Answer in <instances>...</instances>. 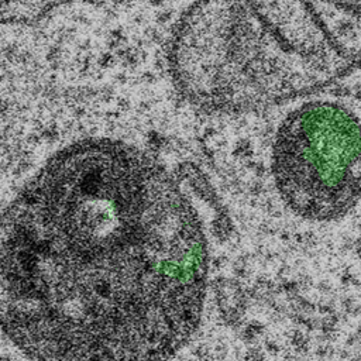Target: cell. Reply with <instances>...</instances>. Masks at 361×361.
I'll use <instances>...</instances> for the list:
<instances>
[{"label": "cell", "mask_w": 361, "mask_h": 361, "mask_svg": "<svg viewBox=\"0 0 361 361\" xmlns=\"http://www.w3.org/2000/svg\"><path fill=\"white\" fill-rule=\"evenodd\" d=\"M271 172L285 204L298 216L330 221L361 199V121L331 100L305 103L281 123Z\"/></svg>", "instance_id": "cell-3"}, {"label": "cell", "mask_w": 361, "mask_h": 361, "mask_svg": "<svg viewBox=\"0 0 361 361\" xmlns=\"http://www.w3.org/2000/svg\"><path fill=\"white\" fill-rule=\"evenodd\" d=\"M180 93L216 111L306 94L361 65V4L196 3L173 32Z\"/></svg>", "instance_id": "cell-2"}, {"label": "cell", "mask_w": 361, "mask_h": 361, "mask_svg": "<svg viewBox=\"0 0 361 361\" xmlns=\"http://www.w3.org/2000/svg\"><path fill=\"white\" fill-rule=\"evenodd\" d=\"M0 259L3 331L34 361H169L200 323L199 216L123 141L52 155L6 209Z\"/></svg>", "instance_id": "cell-1"}]
</instances>
